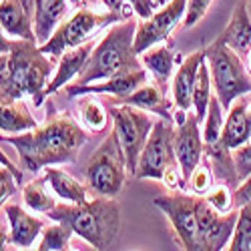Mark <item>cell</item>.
<instances>
[{
	"label": "cell",
	"mask_w": 251,
	"mask_h": 251,
	"mask_svg": "<svg viewBox=\"0 0 251 251\" xmlns=\"http://www.w3.org/2000/svg\"><path fill=\"white\" fill-rule=\"evenodd\" d=\"M211 4H213V0H189V4H187V14L183 20V28L195 26L207 14V10L211 8Z\"/></svg>",
	"instance_id": "obj_35"
},
{
	"label": "cell",
	"mask_w": 251,
	"mask_h": 251,
	"mask_svg": "<svg viewBox=\"0 0 251 251\" xmlns=\"http://www.w3.org/2000/svg\"><path fill=\"white\" fill-rule=\"evenodd\" d=\"M239 209L229 213H221L201 195L197 203V219H199V251H219L229 245L235 231Z\"/></svg>",
	"instance_id": "obj_12"
},
{
	"label": "cell",
	"mask_w": 251,
	"mask_h": 251,
	"mask_svg": "<svg viewBox=\"0 0 251 251\" xmlns=\"http://www.w3.org/2000/svg\"><path fill=\"white\" fill-rule=\"evenodd\" d=\"M215 40L227 45L229 49H233L245 60V56L251 50V14L247 10L245 0H237L231 20H229V25L223 28V32Z\"/></svg>",
	"instance_id": "obj_19"
},
{
	"label": "cell",
	"mask_w": 251,
	"mask_h": 251,
	"mask_svg": "<svg viewBox=\"0 0 251 251\" xmlns=\"http://www.w3.org/2000/svg\"><path fill=\"white\" fill-rule=\"evenodd\" d=\"M127 173V159H125L117 131L113 129V133L107 135V139L89 157L85 167V181L93 193L102 197H117L125 187Z\"/></svg>",
	"instance_id": "obj_6"
},
{
	"label": "cell",
	"mask_w": 251,
	"mask_h": 251,
	"mask_svg": "<svg viewBox=\"0 0 251 251\" xmlns=\"http://www.w3.org/2000/svg\"><path fill=\"white\" fill-rule=\"evenodd\" d=\"M205 58L211 71L215 95L223 104V111H229L235 99L251 93V76L247 67L233 49H229L219 40H213L205 49Z\"/></svg>",
	"instance_id": "obj_5"
},
{
	"label": "cell",
	"mask_w": 251,
	"mask_h": 251,
	"mask_svg": "<svg viewBox=\"0 0 251 251\" xmlns=\"http://www.w3.org/2000/svg\"><path fill=\"white\" fill-rule=\"evenodd\" d=\"M75 235V231L62 221H54L52 225L45 227L43 231V239L38 243V251H60V249H67L71 237Z\"/></svg>",
	"instance_id": "obj_30"
},
{
	"label": "cell",
	"mask_w": 251,
	"mask_h": 251,
	"mask_svg": "<svg viewBox=\"0 0 251 251\" xmlns=\"http://www.w3.org/2000/svg\"><path fill=\"white\" fill-rule=\"evenodd\" d=\"M16 177L6 169V167H2L0 169V199H2V205L14 195L16 191Z\"/></svg>",
	"instance_id": "obj_37"
},
{
	"label": "cell",
	"mask_w": 251,
	"mask_h": 251,
	"mask_svg": "<svg viewBox=\"0 0 251 251\" xmlns=\"http://www.w3.org/2000/svg\"><path fill=\"white\" fill-rule=\"evenodd\" d=\"M245 67H247V73H249V76H251V50H249V54L245 56Z\"/></svg>",
	"instance_id": "obj_43"
},
{
	"label": "cell",
	"mask_w": 251,
	"mask_h": 251,
	"mask_svg": "<svg viewBox=\"0 0 251 251\" xmlns=\"http://www.w3.org/2000/svg\"><path fill=\"white\" fill-rule=\"evenodd\" d=\"M54 56L49 58L36 43L26 38H0V102L32 97L40 107L47 97Z\"/></svg>",
	"instance_id": "obj_2"
},
{
	"label": "cell",
	"mask_w": 251,
	"mask_h": 251,
	"mask_svg": "<svg viewBox=\"0 0 251 251\" xmlns=\"http://www.w3.org/2000/svg\"><path fill=\"white\" fill-rule=\"evenodd\" d=\"M233 195H235V207H241L247 201H251V175L241 181V185L233 191Z\"/></svg>",
	"instance_id": "obj_40"
},
{
	"label": "cell",
	"mask_w": 251,
	"mask_h": 251,
	"mask_svg": "<svg viewBox=\"0 0 251 251\" xmlns=\"http://www.w3.org/2000/svg\"><path fill=\"white\" fill-rule=\"evenodd\" d=\"M109 117H111L109 109H104L99 100H95L87 95H80V99L76 100V119L89 133H93V135L102 133L107 129Z\"/></svg>",
	"instance_id": "obj_27"
},
{
	"label": "cell",
	"mask_w": 251,
	"mask_h": 251,
	"mask_svg": "<svg viewBox=\"0 0 251 251\" xmlns=\"http://www.w3.org/2000/svg\"><path fill=\"white\" fill-rule=\"evenodd\" d=\"M109 113L113 119V129L117 131L119 143L123 147L125 159H127L129 175L135 177L141 153L153 131L155 119L151 117L149 111L131 107V104H109Z\"/></svg>",
	"instance_id": "obj_8"
},
{
	"label": "cell",
	"mask_w": 251,
	"mask_h": 251,
	"mask_svg": "<svg viewBox=\"0 0 251 251\" xmlns=\"http://www.w3.org/2000/svg\"><path fill=\"white\" fill-rule=\"evenodd\" d=\"M47 177H36L23 187V201L34 213H49L56 205V199L47 191Z\"/></svg>",
	"instance_id": "obj_28"
},
{
	"label": "cell",
	"mask_w": 251,
	"mask_h": 251,
	"mask_svg": "<svg viewBox=\"0 0 251 251\" xmlns=\"http://www.w3.org/2000/svg\"><path fill=\"white\" fill-rule=\"evenodd\" d=\"M211 71H209V62L207 58L201 62L199 76L195 82V91H193V109L199 117V121H205L209 102H211Z\"/></svg>",
	"instance_id": "obj_29"
},
{
	"label": "cell",
	"mask_w": 251,
	"mask_h": 251,
	"mask_svg": "<svg viewBox=\"0 0 251 251\" xmlns=\"http://www.w3.org/2000/svg\"><path fill=\"white\" fill-rule=\"evenodd\" d=\"M121 20H125V16L119 12H97L93 8H78L71 18L62 20L45 45L38 47L49 56H60L69 49L85 45L100 28L113 26Z\"/></svg>",
	"instance_id": "obj_7"
},
{
	"label": "cell",
	"mask_w": 251,
	"mask_h": 251,
	"mask_svg": "<svg viewBox=\"0 0 251 251\" xmlns=\"http://www.w3.org/2000/svg\"><path fill=\"white\" fill-rule=\"evenodd\" d=\"M69 2L75 10H78V8H95L99 4V0H69Z\"/></svg>",
	"instance_id": "obj_42"
},
{
	"label": "cell",
	"mask_w": 251,
	"mask_h": 251,
	"mask_svg": "<svg viewBox=\"0 0 251 251\" xmlns=\"http://www.w3.org/2000/svg\"><path fill=\"white\" fill-rule=\"evenodd\" d=\"M233 159H235V167H237V173L243 179H247L251 175V141L243 143L241 147L233 149Z\"/></svg>",
	"instance_id": "obj_36"
},
{
	"label": "cell",
	"mask_w": 251,
	"mask_h": 251,
	"mask_svg": "<svg viewBox=\"0 0 251 251\" xmlns=\"http://www.w3.org/2000/svg\"><path fill=\"white\" fill-rule=\"evenodd\" d=\"M173 123L175 121L161 119V117L155 121L153 131L141 153L135 179L163 181L167 171L173 169V167H179V161L175 155V145H173V137H175Z\"/></svg>",
	"instance_id": "obj_9"
},
{
	"label": "cell",
	"mask_w": 251,
	"mask_h": 251,
	"mask_svg": "<svg viewBox=\"0 0 251 251\" xmlns=\"http://www.w3.org/2000/svg\"><path fill=\"white\" fill-rule=\"evenodd\" d=\"M127 4L135 10V14L145 20V18H151L155 14V4L153 0H127Z\"/></svg>",
	"instance_id": "obj_38"
},
{
	"label": "cell",
	"mask_w": 251,
	"mask_h": 251,
	"mask_svg": "<svg viewBox=\"0 0 251 251\" xmlns=\"http://www.w3.org/2000/svg\"><path fill=\"white\" fill-rule=\"evenodd\" d=\"M203 159L209 163V167H211L213 177H215L217 183L229 185L233 191L241 185V177H239L237 167H235L233 151L227 149L225 145H221V141H217V143H205Z\"/></svg>",
	"instance_id": "obj_22"
},
{
	"label": "cell",
	"mask_w": 251,
	"mask_h": 251,
	"mask_svg": "<svg viewBox=\"0 0 251 251\" xmlns=\"http://www.w3.org/2000/svg\"><path fill=\"white\" fill-rule=\"evenodd\" d=\"M52 221L67 223L75 235L93 245V249H109L121 229V209L115 197L97 195L87 203H56L47 213Z\"/></svg>",
	"instance_id": "obj_3"
},
{
	"label": "cell",
	"mask_w": 251,
	"mask_h": 251,
	"mask_svg": "<svg viewBox=\"0 0 251 251\" xmlns=\"http://www.w3.org/2000/svg\"><path fill=\"white\" fill-rule=\"evenodd\" d=\"M100 2L107 6V10L119 12V14H123L125 18H131V16L135 14V10L127 4V0H100Z\"/></svg>",
	"instance_id": "obj_39"
},
{
	"label": "cell",
	"mask_w": 251,
	"mask_h": 251,
	"mask_svg": "<svg viewBox=\"0 0 251 251\" xmlns=\"http://www.w3.org/2000/svg\"><path fill=\"white\" fill-rule=\"evenodd\" d=\"M147 82V71H131V73H123L104 80H97V82H89V85H67V95L69 97H80V95H111L115 99L127 97L133 91H137L139 87H143Z\"/></svg>",
	"instance_id": "obj_15"
},
{
	"label": "cell",
	"mask_w": 251,
	"mask_h": 251,
	"mask_svg": "<svg viewBox=\"0 0 251 251\" xmlns=\"http://www.w3.org/2000/svg\"><path fill=\"white\" fill-rule=\"evenodd\" d=\"M205 199L209 201V205L215 207L217 211L221 213H229L235 209V195H233V189L225 183H215L211 187V191L205 195Z\"/></svg>",
	"instance_id": "obj_34"
},
{
	"label": "cell",
	"mask_w": 251,
	"mask_h": 251,
	"mask_svg": "<svg viewBox=\"0 0 251 251\" xmlns=\"http://www.w3.org/2000/svg\"><path fill=\"white\" fill-rule=\"evenodd\" d=\"M137 25L139 23L133 16L113 25L102 34V38H99L89 62L73 85L82 87V85H89V82L104 80V78H111L123 73L143 69L141 67L143 62L135 50Z\"/></svg>",
	"instance_id": "obj_4"
},
{
	"label": "cell",
	"mask_w": 251,
	"mask_h": 251,
	"mask_svg": "<svg viewBox=\"0 0 251 251\" xmlns=\"http://www.w3.org/2000/svg\"><path fill=\"white\" fill-rule=\"evenodd\" d=\"M111 104H131V107L149 111L161 119H169L173 121V113H171V100L167 99V93L157 85V82H145L143 87H139L137 91H133L127 97L121 99H113L109 100Z\"/></svg>",
	"instance_id": "obj_20"
},
{
	"label": "cell",
	"mask_w": 251,
	"mask_h": 251,
	"mask_svg": "<svg viewBox=\"0 0 251 251\" xmlns=\"http://www.w3.org/2000/svg\"><path fill=\"white\" fill-rule=\"evenodd\" d=\"M247 2V10H249V14H251V0H245Z\"/></svg>",
	"instance_id": "obj_45"
},
{
	"label": "cell",
	"mask_w": 251,
	"mask_h": 251,
	"mask_svg": "<svg viewBox=\"0 0 251 251\" xmlns=\"http://www.w3.org/2000/svg\"><path fill=\"white\" fill-rule=\"evenodd\" d=\"M249 133H251V107H249Z\"/></svg>",
	"instance_id": "obj_46"
},
{
	"label": "cell",
	"mask_w": 251,
	"mask_h": 251,
	"mask_svg": "<svg viewBox=\"0 0 251 251\" xmlns=\"http://www.w3.org/2000/svg\"><path fill=\"white\" fill-rule=\"evenodd\" d=\"M167 2H171V0H153V4H155V8H157V6H165Z\"/></svg>",
	"instance_id": "obj_44"
},
{
	"label": "cell",
	"mask_w": 251,
	"mask_h": 251,
	"mask_svg": "<svg viewBox=\"0 0 251 251\" xmlns=\"http://www.w3.org/2000/svg\"><path fill=\"white\" fill-rule=\"evenodd\" d=\"M215 177H213V171L211 167H209V163L203 159L201 165L197 167V169L191 173V177L187 179V187H189V191L195 193V195H207L209 191H211V187L215 185Z\"/></svg>",
	"instance_id": "obj_33"
},
{
	"label": "cell",
	"mask_w": 251,
	"mask_h": 251,
	"mask_svg": "<svg viewBox=\"0 0 251 251\" xmlns=\"http://www.w3.org/2000/svg\"><path fill=\"white\" fill-rule=\"evenodd\" d=\"M4 215L10 225V233H8V243L28 249L36 241V237L45 231V223L43 219H38L36 215H30L26 209L14 203H4Z\"/></svg>",
	"instance_id": "obj_17"
},
{
	"label": "cell",
	"mask_w": 251,
	"mask_h": 251,
	"mask_svg": "<svg viewBox=\"0 0 251 251\" xmlns=\"http://www.w3.org/2000/svg\"><path fill=\"white\" fill-rule=\"evenodd\" d=\"M201 195L173 191L169 195H159L153 199L155 207L167 215L171 221L177 241L183 249L195 251L199 249V219H197V203Z\"/></svg>",
	"instance_id": "obj_10"
},
{
	"label": "cell",
	"mask_w": 251,
	"mask_h": 251,
	"mask_svg": "<svg viewBox=\"0 0 251 251\" xmlns=\"http://www.w3.org/2000/svg\"><path fill=\"white\" fill-rule=\"evenodd\" d=\"M87 133L89 131L71 111H50L43 127L16 135H2V143L16 149L26 171L38 173L50 165L75 163L82 145L87 143Z\"/></svg>",
	"instance_id": "obj_1"
},
{
	"label": "cell",
	"mask_w": 251,
	"mask_h": 251,
	"mask_svg": "<svg viewBox=\"0 0 251 251\" xmlns=\"http://www.w3.org/2000/svg\"><path fill=\"white\" fill-rule=\"evenodd\" d=\"M239 215L235 223L233 237L229 241V249L231 251H251V201L245 205L237 207Z\"/></svg>",
	"instance_id": "obj_31"
},
{
	"label": "cell",
	"mask_w": 251,
	"mask_h": 251,
	"mask_svg": "<svg viewBox=\"0 0 251 251\" xmlns=\"http://www.w3.org/2000/svg\"><path fill=\"white\" fill-rule=\"evenodd\" d=\"M223 104L219 102L217 95L211 97V102H209L207 109V117H205V129H203V141L205 143H217L221 139L223 133Z\"/></svg>",
	"instance_id": "obj_32"
},
{
	"label": "cell",
	"mask_w": 251,
	"mask_h": 251,
	"mask_svg": "<svg viewBox=\"0 0 251 251\" xmlns=\"http://www.w3.org/2000/svg\"><path fill=\"white\" fill-rule=\"evenodd\" d=\"M141 62L147 67L153 80L167 93V85H169V80L173 78L175 65H177V54L173 52V45L161 43V45L147 49L145 52H141Z\"/></svg>",
	"instance_id": "obj_23"
},
{
	"label": "cell",
	"mask_w": 251,
	"mask_h": 251,
	"mask_svg": "<svg viewBox=\"0 0 251 251\" xmlns=\"http://www.w3.org/2000/svg\"><path fill=\"white\" fill-rule=\"evenodd\" d=\"M249 107L251 100L245 99V95H241L239 99L233 100L231 109L227 111L225 123H223V133H221V145H225L227 149H237L243 143L251 141V133H249Z\"/></svg>",
	"instance_id": "obj_21"
},
{
	"label": "cell",
	"mask_w": 251,
	"mask_h": 251,
	"mask_svg": "<svg viewBox=\"0 0 251 251\" xmlns=\"http://www.w3.org/2000/svg\"><path fill=\"white\" fill-rule=\"evenodd\" d=\"M36 0H2L0 2V26L14 38H26L38 45L34 32Z\"/></svg>",
	"instance_id": "obj_14"
},
{
	"label": "cell",
	"mask_w": 251,
	"mask_h": 251,
	"mask_svg": "<svg viewBox=\"0 0 251 251\" xmlns=\"http://www.w3.org/2000/svg\"><path fill=\"white\" fill-rule=\"evenodd\" d=\"M45 177L49 181V187L54 191V195L58 199H62V201H69V203H87L91 199L85 185L78 183L67 171L56 169L54 165L45 167Z\"/></svg>",
	"instance_id": "obj_25"
},
{
	"label": "cell",
	"mask_w": 251,
	"mask_h": 251,
	"mask_svg": "<svg viewBox=\"0 0 251 251\" xmlns=\"http://www.w3.org/2000/svg\"><path fill=\"white\" fill-rule=\"evenodd\" d=\"M95 47H97V38H91V40H87L85 45L69 49V50H65L60 54L56 75L52 76V80L49 82V87H47V97L58 93L62 87H67L73 78H76L82 73V69H85V65L89 62Z\"/></svg>",
	"instance_id": "obj_18"
},
{
	"label": "cell",
	"mask_w": 251,
	"mask_h": 251,
	"mask_svg": "<svg viewBox=\"0 0 251 251\" xmlns=\"http://www.w3.org/2000/svg\"><path fill=\"white\" fill-rule=\"evenodd\" d=\"M187 4L189 0H171L161 10H157L151 18H145L137 25L135 32V50L137 54L145 52L147 49L165 43L171 36V32L185 20Z\"/></svg>",
	"instance_id": "obj_11"
},
{
	"label": "cell",
	"mask_w": 251,
	"mask_h": 251,
	"mask_svg": "<svg viewBox=\"0 0 251 251\" xmlns=\"http://www.w3.org/2000/svg\"><path fill=\"white\" fill-rule=\"evenodd\" d=\"M0 163H2V167H6V169H8V171H10L14 177H16V181H18V183H23V177H25V175H23V171H20L18 167H14V165L10 163V159H8L4 153L0 155Z\"/></svg>",
	"instance_id": "obj_41"
},
{
	"label": "cell",
	"mask_w": 251,
	"mask_h": 251,
	"mask_svg": "<svg viewBox=\"0 0 251 251\" xmlns=\"http://www.w3.org/2000/svg\"><path fill=\"white\" fill-rule=\"evenodd\" d=\"M69 8H73L69 0H36L34 32H36L38 45H45L50 38V34L56 30V26L69 14Z\"/></svg>",
	"instance_id": "obj_24"
},
{
	"label": "cell",
	"mask_w": 251,
	"mask_h": 251,
	"mask_svg": "<svg viewBox=\"0 0 251 251\" xmlns=\"http://www.w3.org/2000/svg\"><path fill=\"white\" fill-rule=\"evenodd\" d=\"M36 127L38 123L28 111V107L23 102V99L2 102V111H0V131H2V135H16V133L32 131Z\"/></svg>",
	"instance_id": "obj_26"
},
{
	"label": "cell",
	"mask_w": 251,
	"mask_h": 251,
	"mask_svg": "<svg viewBox=\"0 0 251 251\" xmlns=\"http://www.w3.org/2000/svg\"><path fill=\"white\" fill-rule=\"evenodd\" d=\"M203 60H205V49L191 52L177 67L171 78V93H173V102L177 104V109L189 111L193 107V91H195V82H197Z\"/></svg>",
	"instance_id": "obj_16"
},
{
	"label": "cell",
	"mask_w": 251,
	"mask_h": 251,
	"mask_svg": "<svg viewBox=\"0 0 251 251\" xmlns=\"http://www.w3.org/2000/svg\"><path fill=\"white\" fill-rule=\"evenodd\" d=\"M199 117L197 113H189L185 119V123L177 125L173 145H175V155L181 167L183 179L187 181L191 177V173L197 169L203 161V151H205V141L203 133L199 129Z\"/></svg>",
	"instance_id": "obj_13"
}]
</instances>
